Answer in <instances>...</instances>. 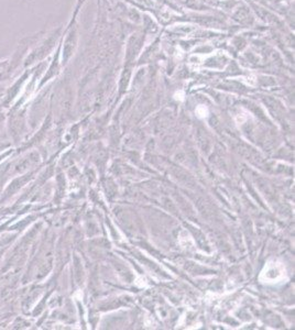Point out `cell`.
Here are the masks:
<instances>
[{"instance_id": "2", "label": "cell", "mask_w": 295, "mask_h": 330, "mask_svg": "<svg viewBox=\"0 0 295 330\" xmlns=\"http://www.w3.org/2000/svg\"><path fill=\"white\" fill-rule=\"evenodd\" d=\"M196 113H197V116L200 117V118H204V117L207 116V109H206L204 106H198L197 109H196Z\"/></svg>"}, {"instance_id": "1", "label": "cell", "mask_w": 295, "mask_h": 330, "mask_svg": "<svg viewBox=\"0 0 295 330\" xmlns=\"http://www.w3.org/2000/svg\"><path fill=\"white\" fill-rule=\"evenodd\" d=\"M285 270L282 264L279 263H273V264H268L262 271L261 276H265V278H262L261 281H264V283H276L284 278Z\"/></svg>"}]
</instances>
